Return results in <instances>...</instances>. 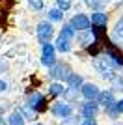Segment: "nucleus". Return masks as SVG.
<instances>
[{
  "mask_svg": "<svg viewBox=\"0 0 123 125\" xmlns=\"http://www.w3.org/2000/svg\"><path fill=\"white\" fill-rule=\"evenodd\" d=\"M73 73H75V71L71 69V65L67 62H63V60H58L52 67L47 69L49 78H51V80H60V82H67V78L71 77Z\"/></svg>",
  "mask_w": 123,
  "mask_h": 125,
  "instance_id": "1",
  "label": "nucleus"
},
{
  "mask_svg": "<svg viewBox=\"0 0 123 125\" xmlns=\"http://www.w3.org/2000/svg\"><path fill=\"white\" fill-rule=\"evenodd\" d=\"M54 22H51L49 19H45V21H39L36 26V37L37 41H39V45H43V43H51L52 39H54Z\"/></svg>",
  "mask_w": 123,
  "mask_h": 125,
  "instance_id": "2",
  "label": "nucleus"
},
{
  "mask_svg": "<svg viewBox=\"0 0 123 125\" xmlns=\"http://www.w3.org/2000/svg\"><path fill=\"white\" fill-rule=\"evenodd\" d=\"M73 26H75V30L77 32H82V30H90L92 28V19L88 13H82V11H77V13H73L71 19H69Z\"/></svg>",
  "mask_w": 123,
  "mask_h": 125,
  "instance_id": "3",
  "label": "nucleus"
},
{
  "mask_svg": "<svg viewBox=\"0 0 123 125\" xmlns=\"http://www.w3.org/2000/svg\"><path fill=\"white\" fill-rule=\"evenodd\" d=\"M51 112H52V116H54V118L65 120V118L73 116V106L67 103V101H56V103H52Z\"/></svg>",
  "mask_w": 123,
  "mask_h": 125,
  "instance_id": "4",
  "label": "nucleus"
},
{
  "mask_svg": "<svg viewBox=\"0 0 123 125\" xmlns=\"http://www.w3.org/2000/svg\"><path fill=\"white\" fill-rule=\"evenodd\" d=\"M75 43H77V47H80V49H88V47H92L93 43H97V39H95V34H93L92 28H90V30L77 32Z\"/></svg>",
  "mask_w": 123,
  "mask_h": 125,
  "instance_id": "5",
  "label": "nucleus"
},
{
  "mask_svg": "<svg viewBox=\"0 0 123 125\" xmlns=\"http://www.w3.org/2000/svg\"><path fill=\"white\" fill-rule=\"evenodd\" d=\"M110 41L116 43V45H119L123 41V11L116 17V21L110 28Z\"/></svg>",
  "mask_w": 123,
  "mask_h": 125,
  "instance_id": "6",
  "label": "nucleus"
},
{
  "mask_svg": "<svg viewBox=\"0 0 123 125\" xmlns=\"http://www.w3.org/2000/svg\"><path fill=\"white\" fill-rule=\"evenodd\" d=\"M28 104H30L36 112H45L47 110V97L41 94V92H32V94L28 95Z\"/></svg>",
  "mask_w": 123,
  "mask_h": 125,
  "instance_id": "7",
  "label": "nucleus"
},
{
  "mask_svg": "<svg viewBox=\"0 0 123 125\" xmlns=\"http://www.w3.org/2000/svg\"><path fill=\"white\" fill-rule=\"evenodd\" d=\"M80 92H82V97L86 101H97L102 90L99 88L95 82H84V86L80 88Z\"/></svg>",
  "mask_w": 123,
  "mask_h": 125,
  "instance_id": "8",
  "label": "nucleus"
},
{
  "mask_svg": "<svg viewBox=\"0 0 123 125\" xmlns=\"http://www.w3.org/2000/svg\"><path fill=\"white\" fill-rule=\"evenodd\" d=\"M54 45H56V51L60 52V54H67V52L73 51L75 41L69 39V37H65V36H62V34H58L56 39H54Z\"/></svg>",
  "mask_w": 123,
  "mask_h": 125,
  "instance_id": "9",
  "label": "nucleus"
},
{
  "mask_svg": "<svg viewBox=\"0 0 123 125\" xmlns=\"http://www.w3.org/2000/svg\"><path fill=\"white\" fill-rule=\"evenodd\" d=\"M99 106L101 104L97 101H86V103L80 104V114L82 118H95V114L99 112Z\"/></svg>",
  "mask_w": 123,
  "mask_h": 125,
  "instance_id": "10",
  "label": "nucleus"
},
{
  "mask_svg": "<svg viewBox=\"0 0 123 125\" xmlns=\"http://www.w3.org/2000/svg\"><path fill=\"white\" fill-rule=\"evenodd\" d=\"M90 19H92V24H95V26H108V22H110V15L106 13V10L92 11Z\"/></svg>",
  "mask_w": 123,
  "mask_h": 125,
  "instance_id": "11",
  "label": "nucleus"
},
{
  "mask_svg": "<svg viewBox=\"0 0 123 125\" xmlns=\"http://www.w3.org/2000/svg\"><path fill=\"white\" fill-rule=\"evenodd\" d=\"M97 103L101 104V106H110V104H116L118 101H116V92H114L112 88H108V90H102L101 92V95H99V99H97Z\"/></svg>",
  "mask_w": 123,
  "mask_h": 125,
  "instance_id": "12",
  "label": "nucleus"
},
{
  "mask_svg": "<svg viewBox=\"0 0 123 125\" xmlns=\"http://www.w3.org/2000/svg\"><path fill=\"white\" fill-rule=\"evenodd\" d=\"M67 92V84L65 82H60V80H52L49 84V95L51 97H63Z\"/></svg>",
  "mask_w": 123,
  "mask_h": 125,
  "instance_id": "13",
  "label": "nucleus"
},
{
  "mask_svg": "<svg viewBox=\"0 0 123 125\" xmlns=\"http://www.w3.org/2000/svg\"><path fill=\"white\" fill-rule=\"evenodd\" d=\"M47 19L51 22H65V11H62L60 8H51L47 11Z\"/></svg>",
  "mask_w": 123,
  "mask_h": 125,
  "instance_id": "14",
  "label": "nucleus"
},
{
  "mask_svg": "<svg viewBox=\"0 0 123 125\" xmlns=\"http://www.w3.org/2000/svg\"><path fill=\"white\" fill-rule=\"evenodd\" d=\"M67 88H71V90H80L82 86H84V78H82L80 73H73L71 77L67 78Z\"/></svg>",
  "mask_w": 123,
  "mask_h": 125,
  "instance_id": "15",
  "label": "nucleus"
},
{
  "mask_svg": "<svg viewBox=\"0 0 123 125\" xmlns=\"http://www.w3.org/2000/svg\"><path fill=\"white\" fill-rule=\"evenodd\" d=\"M58 34L69 37V39H73V41H75V37H77V30H75V26H73L69 21H67V22H62V28H60Z\"/></svg>",
  "mask_w": 123,
  "mask_h": 125,
  "instance_id": "16",
  "label": "nucleus"
},
{
  "mask_svg": "<svg viewBox=\"0 0 123 125\" xmlns=\"http://www.w3.org/2000/svg\"><path fill=\"white\" fill-rule=\"evenodd\" d=\"M24 114L20 112V110H13L8 118V125H24Z\"/></svg>",
  "mask_w": 123,
  "mask_h": 125,
  "instance_id": "17",
  "label": "nucleus"
},
{
  "mask_svg": "<svg viewBox=\"0 0 123 125\" xmlns=\"http://www.w3.org/2000/svg\"><path fill=\"white\" fill-rule=\"evenodd\" d=\"M84 4L90 8L92 11H99V10H106L108 0H82Z\"/></svg>",
  "mask_w": 123,
  "mask_h": 125,
  "instance_id": "18",
  "label": "nucleus"
},
{
  "mask_svg": "<svg viewBox=\"0 0 123 125\" xmlns=\"http://www.w3.org/2000/svg\"><path fill=\"white\" fill-rule=\"evenodd\" d=\"M41 65H43V67H52V65H54V63L58 62V58H56V54H41Z\"/></svg>",
  "mask_w": 123,
  "mask_h": 125,
  "instance_id": "19",
  "label": "nucleus"
},
{
  "mask_svg": "<svg viewBox=\"0 0 123 125\" xmlns=\"http://www.w3.org/2000/svg\"><path fill=\"white\" fill-rule=\"evenodd\" d=\"M26 4H28V8L34 13H41V11L45 10V2L43 0H26Z\"/></svg>",
  "mask_w": 123,
  "mask_h": 125,
  "instance_id": "20",
  "label": "nucleus"
},
{
  "mask_svg": "<svg viewBox=\"0 0 123 125\" xmlns=\"http://www.w3.org/2000/svg\"><path fill=\"white\" fill-rule=\"evenodd\" d=\"M54 6L60 8L62 11H69L73 8V0H54Z\"/></svg>",
  "mask_w": 123,
  "mask_h": 125,
  "instance_id": "21",
  "label": "nucleus"
},
{
  "mask_svg": "<svg viewBox=\"0 0 123 125\" xmlns=\"http://www.w3.org/2000/svg\"><path fill=\"white\" fill-rule=\"evenodd\" d=\"M110 84H112L110 88H112L114 92H123V75H118Z\"/></svg>",
  "mask_w": 123,
  "mask_h": 125,
  "instance_id": "22",
  "label": "nucleus"
},
{
  "mask_svg": "<svg viewBox=\"0 0 123 125\" xmlns=\"http://www.w3.org/2000/svg\"><path fill=\"white\" fill-rule=\"evenodd\" d=\"M56 45H54V43H43V45H41V54H56Z\"/></svg>",
  "mask_w": 123,
  "mask_h": 125,
  "instance_id": "23",
  "label": "nucleus"
},
{
  "mask_svg": "<svg viewBox=\"0 0 123 125\" xmlns=\"http://www.w3.org/2000/svg\"><path fill=\"white\" fill-rule=\"evenodd\" d=\"M80 118L78 116H69V118H65V120L62 121V125H80Z\"/></svg>",
  "mask_w": 123,
  "mask_h": 125,
  "instance_id": "24",
  "label": "nucleus"
},
{
  "mask_svg": "<svg viewBox=\"0 0 123 125\" xmlns=\"http://www.w3.org/2000/svg\"><path fill=\"white\" fill-rule=\"evenodd\" d=\"M80 125H97V121H95V118H84Z\"/></svg>",
  "mask_w": 123,
  "mask_h": 125,
  "instance_id": "25",
  "label": "nucleus"
},
{
  "mask_svg": "<svg viewBox=\"0 0 123 125\" xmlns=\"http://www.w3.org/2000/svg\"><path fill=\"white\" fill-rule=\"evenodd\" d=\"M4 92H8V82L4 78H0V94H4Z\"/></svg>",
  "mask_w": 123,
  "mask_h": 125,
  "instance_id": "26",
  "label": "nucleus"
},
{
  "mask_svg": "<svg viewBox=\"0 0 123 125\" xmlns=\"http://www.w3.org/2000/svg\"><path fill=\"white\" fill-rule=\"evenodd\" d=\"M8 67H10V65H8V62H6V60H0V73L8 71Z\"/></svg>",
  "mask_w": 123,
  "mask_h": 125,
  "instance_id": "27",
  "label": "nucleus"
},
{
  "mask_svg": "<svg viewBox=\"0 0 123 125\" xmlns=\"http://www.w3.org/2000/svg\"><path fill=\"white\" fill-rule=\"evenodd\" d=\"M116 104H118V110H119V112L123 114V97H121V99H119V101H118Z\"/></svg>",
  "mask_w": 123,
  "mask_h": 125,
  "instance_id": "28",
  "label": "nucleus"
},
{
  "mask_svg": "<svg viewBox=\"0 0 123 125\" xmlns=\"http://www.w3.org/2000/svg\"><path fill=\"white\" fill-rule=\"evenodd\" d=\"M0 125H6V121H4V120H2V118H0Z\"/></svg>",
  "mask_w": 123,
  "mask_h": 125,
  "instance_id": "29",
  "label": "nucleus"
},
{
  "mask_svg": "<svg viewBox=\"0 0 123 125\" xmlns=\"http://www.w3.org/2000/svg\"><path fill=\"white\" fill-rule=\"evenodd\" d=\"M118 47H121V49H123V41H121V43H119V45H118Z\"/></svg>",
  "mask_w": 123,
  "mask_h": 125,
  "instance_id": "30",
  "label": "nucleus"
},
{
  "mask_svg": "<svg viewBox=\"0 0 123 125\" xmlns=\"http://www.w3.org/2000/svg\"><path fill=\"white\" fill-rule=\"evenodd\" d=\"M34 125H43V123H34Z\"/></svg>",
  "mask_w": 123,
  "mask_h": 125,
  "instance_id": "31",
  "label": "nucleus"
}]
</instances>
